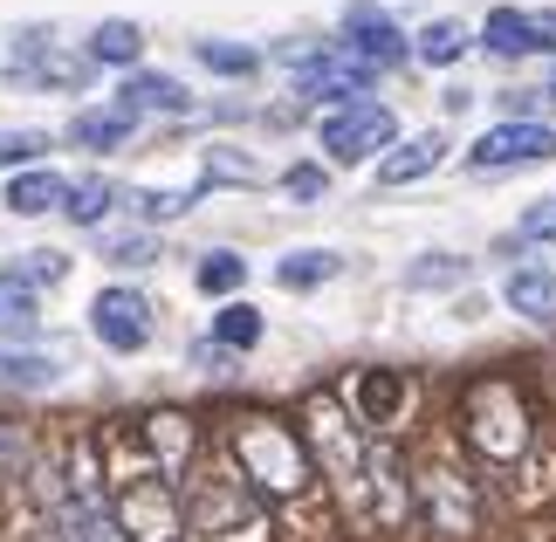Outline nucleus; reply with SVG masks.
Wrapping results in <instances>:
<instances>
[{
	"label": "nucleus",
	"instance_id": "58836bf2",
	"mask_svg": "<svg viewBox=\"0 0 556 542\" xmlns=\"http://www.w3.org/2000/svg\"><path fill=\"white\" fill-rule=\"evenodd\" d=\"M529 234H536V241H556V200L529 213Z\"/></svg>",
	"mask_w": 556,
	"mask_h": 542
},
{
	"label": "nucleus",
	"instance_id": "393cba45",
	"mask_svg": "<svg viewBox=\"0 0 556 542\" xmlns=\"http://www.w3.org/2000/svg\"><path fill=\"white\" fill-rule=\"evenodd\" d=\"M413 55H419V62H433V70H446V62H460V55H467V28H460V21H426L419 41H413Z\"/></svg>",
	"mask_w": 556,
	"mask_h": 542
},
{
	"label": "nucleus",
	"instance_id": "5701e85b",
	"mask_svg": "<svg viewBox=\"0 0 556 542\" xmlns=\"http://www.w3.org/2000/svg\"><path fill=\"white\" fill-rule=\"evenodd\" d=\"M55 378H62L55 357H41V351H0V385H14V392H49Z\"/></svg>",
	"mask_w": 556,
	"mask_h": 542
},
{
	"label": "nucleus",
	"instance_id": "f257e3e1",
	"mask_svg": "<svg viewBox=\"0 0 556 542\" xmlns=\"http://www.w3.org/2000/svg\"><path fill=\"white\" fill-rule=\"evenodd\" d=\"M227 453L233 467L248 474V488L262 494V502H295V494L309 488V440L282 419H268V412H248V419L227 426Z\"/></svg>",
	"mask_w": 556,
	"mask_h": 542
},
{
	"label": "nucleus",
	"instance_id": "f8f14e48",
	"mask_svg": "<svg viewBox=\"0 0 556 542\" xmlns=\"http://www.w3.org/2000/svg\"><path fill=\"white\" fill-rule=\"evenodd\" d=\"M344 49L357 62H371V70H399L405 62V35H399V21L378 8V0H351V14H344Z\"/></svg>",
	"mask_w": 556,
	"mask_h": 542
},
{
	"label": "nucleus",
	"instance_id": "ddd939ff",
	"mask_svg": "<svg viewBox=\"0 0 556 542\" xmlns=\"http://www.w3.org/2000/svg\"><path fill=\"white\" fill-rule=\"evenodd\" d=\"M351 399H357V426L384 432V426H392L399 412H405V399H413V392H405V378H399V371H365V378L351 385Z\"/></svg>",
	"mask_w": 556,
	"mask_h": 542
},
{
	"label": "nucleus",
	"instance_id": "2f4dec72",
	"mask_svg": "<svg viewBox=\"0 0 556 542\" xmlns=\"http://www.w3.org/2000/svg\"><path fill=\"white\" fill-rule=\"evenodd\" d=\"M200 192L206 186H192V192H138V213H144V220H179V213H192V200H200Z\"/></svg>",
	"mask_w": 556,
	"mask_h": 542
},
{
	"label": "nucleus",
	"instance_id": "2eb2a0df",
	"mask_svg": "<svg viewBox=\"0 0 556 542\" xmlns=\"http://www.w3.org/2000/svg\"><path fill=\"white\" fill-rule=\"evenodd\" d=\"M446 159V138L440 131H419V138H405V144H392L378 159V186H413V179H426Z\"/></svg>",
	"mask_w": 556,
	"mask_h": 542
},
{
	"label": "nucleus",
	"instance_id": "6ab92c4d",
	"mask_svg": "<svg viewBox=\"0 0 556 542\" xmlns=\"http://www.w3.org/2000/svg\"><path fill=\"white\" fill-rule=\"evenodd\" d=\"M124 111H186V83L179 76H159V70H131L117 90Z\"/></svg>",
	"mask_w": 556,
	"mask_h": 542
},
{
	"label": "nucleus",
	"instance_id": "c85d7f7f",
	"mask_svg": "<svg viewBox=\"0 0 556 542\" xmlns=\"http://www.w3.org/2000/svg\"><path fill=\"white\" fill-rule=\"evenodd\" d=\"M241 281H248V262H241L233 248H213L206 262H200V289H206V295H233Z\"/></svg>",
	"mask_w": 556,
	"mask_h": 542
},
{
	"label": "nucleus",
	"instance_id": "7c9ffc66",
	"mask_svg": "<svg viewBox=\"0 0 556 542\" xmlns=\"http://www.w3.org/2000/svg\"><path fill=\"white\" fill-rule=\"evenodd\" d=\"M41 151H49V131H0V172L35 165Z\"/></svg>",
	"mask_w": 556,
	"mask_h": 542
},
{
	"label": "nucleus",
	"instance_id": "412c9836",
	"mask_svg": "<svg viewBox=\"0 0 556 542\" xmlns=\"http://www.w3.org/2000/svg\"><path fill=\"white\" fill-rule=\"evenodd\" d=\"M481 41L495 55H529V49H543V35H536V14H522V8H495L488 14V28Z\"/></svg>",
	"mask_w": 556,
	"mask_h": 542
},
{
	"label": "nucleus",
	"instance_id": "1a4fd4ad",
	"mask_svg": "<svg viewBox=\"0 0 556 542\" xmlns=\"http://www.w3.org/2000/svg\"><path fill=\"white\" fill-rule=\"evenodd\" d=\"M543 159H556V131H549V124H536V117H508V124H495V131H481L475 151H467V165H475V172L543 165Z\"/></svg>",
	"mask_w": 556,
	"mask_h": 542
},
{
	"label": "nucleus",
	"instance_id": "9d476101",
	"mask_svg": "<svg viewBox=\"0 0 556 542\" xmlns=\"http://www.w3.org/2000/svg\"><path fill=\"white\" fill-rule=\"evenodd\" d=\"M419 515L433 522V535H475L481 522V502H475V481H460L454 467H419Z\"/></svg>",
	"mask_w": 556,
	"mask_h": 542
},
{
	"label": "nucleus",
	"instance_id": "423d86ee",
	"mask_svg": "<svg viewBox=\"0 0 556 542\" xmlns=\"http://www.w3.org/2000/svg\"><path fill=\"white\" fill-rule=\"evenodd\" d=\"M49 502H55V535L62 542H131L117 522V508H111V488H103V474H97L90 440L70 453V474H62V488H49Z\"/></svg>",
	"mask_w": 556,
	"mask_h": 542
},
{
	"label": "nucleus",
	"instance_id": "e433bc0d",
	"mask_svg": "<svg viewBox=\"0 0 556 542\" xmlns=\"http://www.w3.org/2000/svg\"><path fill=\"white\" fill-rule=\"evenodd\" d=\"M21 461H28V440H21L14 426H0V474H14Z\"/></svg>",
	"mask_w": 556,
	"mask_h": 542
},
{
	"label": "nucleus",
	"instance_id": "4be33fe9",
	"mask_svg": "<svg viewBox=\"0 0 556 542\" xmlns=\"http://www.w3.org/2000/svg\"><path fill=\"white\" fill-rule=\"evenodd\" d=\"M337 268H344V254H330V248H295L275 262V281L282 289H316V281H330Z\"/></svg>",
	"mask_w": 556,
	"mask_h": 542
},
{
	"label": "nucleus",
	"instance_id": "4468645a",
	"mask_svg": "<svg viewBox=\"0 0 556 542\" xmlns=\"http://www.w3.org/2000/svg\"><path fill=\"white\" fill-rule=\"evenodd\" d=\"M508 310H516L522 323H543V330H556V268H516L502 281Z\"/></svg>",
	"mask_w": 556,
	"mask_h": 542
},
{
	"label": "nucleus",
	"instance_id": "a19ab883",
	"mask_svg": "<svg viewBox=\"0 0 556 542\" xmlns=\"http://www.w3.org/2000/svg\"><path fill=\"white\" fill-rule=\"evenodd\" d=\"M543 97H556V76H549V90H543Z\"/></svg>",
	"mask_w": 556,
	"mask_h": 542
},
{
	"label": "nucleus",
	"instance_id": "4c0bfd02",
	"mask_svg": "<svg viewBox=\"0 0 556 542\" xmlns=\"http://www.w3.org/2000/svg\"><path fill=\"white\" fill-rule=\"evenodd\" d=\"M282 186L295 192V200H316V192H324V172H316V165H295V172H289Z\"/></svg>",
	"mask_w": 556,
	"mask_h": 542
},
{
	"label": "nucleus",
	"instance_id": "c9c22d12",
	"mask_svg": "<svg viewBox=\"0 0 556 542\" xmlns=\"http://www.w3.org/2000/svg\"><path fill=\"white\" fill-rule=\"evenodd\" d=\"M103 254H111V262H124V268H144L159 248L144 241V234H124V241H103Z\"/></svg>",
	"mask_w": 556,
	"mask_h": 542
},
{
	"label": "nucleus",
	"instance_id": "b1692460",
	"mask_svg": "<svg viewBox=\"0 0 556 542\" xmlns=\"http://www.w3.org/2000/svg\"><path fill=\"white\" fill-rule=\"evenodd\" d=\"M138 49H144L138 21H97V35H90V62H117V70H131Z\"/></svg>",
	"mask_w": 556,
	"mask_h": 542
},
{
	"label": "nucleus",
	"instance_id": "7ed1b4c3",
	"mask_svg": "<svg viewBox=\"0 0 556 542\" xmlns=\"http://www.w3.org/2000/svg\"><path fill=\"white\" fill-rule=\"evenodd\" d=\"M111 508H117V522L131 542H192L186 494L173 488V474L152 461V446H144V461L111 474Z\"/></svg>",
	"mask_w": 556,
	"mask_h": 542
},
{
	"label": "nucleus",
	"instance_id": "f704fd0d",
	"mask_svg": "<svg viewBox=\"0 0 556 542\" xmlns=\"http://www.w3.org/2000/svg\"><path fill=\"white\" fill-rule=\"evenodd\" d=\"M460 275H467V268L454 262V254H426V262L405 275V281H413V289H440V281H460Z\"/></svg>",
	"mask_w": 556,
	"mask_h": 542
},
{
	"label": "nucleus",
	"instance_id": "39448f33",
	"mask_svg": "<svg viewBox=\"0 0 556 542\" xmlns=\"http://www.w3.org/2000/svg\"><path fill=\"white\" fill-rule=\"evenodd\" d=\"M460 426H467V446H475L488 467H516L529 453V426L536 419H529V405L508 378H475L467 399H460Z\"/></svg>",
	"mask_w": 556,
	"mask_h": 542
},
{
	"label": "nucleus",
	"instance_id": "473e14b6",
	"mask_svg": "<svg viewBox=\"0 0 556 542\" xmlns=\"http://www.w3.org/2000/svg\"><path fill=\"white\" fill-rule=\"evenodd\" d=\"M262 172H254L248 159H233V151H206V179L200 186H254Z\"/></svg>",
	"mask_w": 556,
	"mask_h": 542
},
{
	"label": "nucleus",
	"instance_id": "f3484780",
	"mask_svg": "<svg viewBox=\"0 0 556 542\" xmlns=\"http://www.w3.org/2000/svg\"><path fill=\"white\" fill-rule=\"evenodd\" d=\"M131 131H138V111H124V103H111V111H76V124H70V138L83 151H117V144H131Z\"/></svg>",
	"mask_w": 556,
	"mask_h": 542
},
{
	"label": "nucleus",
	"instance_id": "bb28decb",
	"mask_svg": "<svg viewBox=\"0 0 556 542\" xmlns=\"http://www.w3.org/2000/svg\"><path fill=\"white\" fill-rule=\"evenodd\" d=\"M111 206H117V186H111V179H76V186H70V206H62V213H70L76 227H103V213H111Z\"/></svg>",
	"mask_w": 556,
	"mask_h": 542
},
{
	"label": "nucleus",
	"instance_id": "a878e982",
	"mask_svg": "<svg viewBox=\"0 0 556 542\" xmlns=\"http://www.w3.org/2000/svg\"><path fill=\"white\" fill-rule=\"evenodd\" d=\"M213 343H220V351H254V343H262V310L227 302V310L213 316Z\"/></svg>",
	"mask_w": 556,
	"mask_h": 542
},
{
	"label": "nucleus",
	"instance_id": "aec40b11",
	"mask_svg": "<svg viewBox=\"0 0 556 542\" xmlns=\"http://www.w3.org/2000/svg\"><path fill=\"white\" fill-rule=\"evenodd\" d=\"M41 330V316H35V281H21L14 268H0V337H21L28 343Z\"/></svg>",
	"mask_w": 556,
	"mask_h": 542
},
{
	"label": "nucleus",
	"instance_id": "ea45409f",
	"mask_svg": "<svg viewBox=\"0 0 556 542\" xmlns=\"http://www.w3.org/2000/svg\"><path fill=\"white\" fill-rule=\"evenodd\" d=\"M536 35H543V49L556 55V14H536Z\"/></svg>",
	"mask_w": 556,
	"mask_h": 542
},
{
	"label": "nucleus",
	"instance_id": "9b49d317",
	"mask_svg": "<svg viewBox=\"0 0 556 542\" xmlns=\"http://www.w3.org/2000/svg\"><path fill=\"white\" fill-rule=\"evenodd\" d=\"M90 330H97V343L103 351H144L152 343V302H144L138 289H103L97 302H90Z\"/></svg>",
	"mask_w": 556,
	"mask_h": 542
},
{
	"label": "nucleus",
	"instance_id": "20e7f679",
	"mask_svg": "<svg viewBox=\"0 0 556 542\" xmlns=\"http://www.w3.org/2000/svg\"><path fill=\"white\" fill-rule=\"evenodd\" d=\"M303 426H309V453L324 461L337 494H344L351 508H371V446H365V432H357V419L344 412V399H337V392H309Z\"/></svg>",
	"mask_w": 556,
	"mask_h": 542
},
{
	"label": "nucleus",
	"instance_id": "0eeeda50",
	"mask_svg": "<svg viewBox=\"0 0 556 542\" xmlns=\"http://www.w3.org/2000/svg\"><path fill=\"white\" fill-rule=\"evenodd\" d=\"M295 62V97H316V103H337V111H351V103H365V90L378 83L371 62H357L351 49H282Z\"/></svg>",
	"mask_w": 556,
	"mask_h": 542
},
{
	"label": "nucleus",
	"instance_id": "a211bd4d",
	"mask_svg": "<svg viewBox=\"0 0 556 542\" xmlns=\"http://www.w3.org/2000/svg\"><path fill=\"white\" fill-rule=\"evenodd\" d=\"M192 419H179V412H159V419H144V446H152V461L165 467V474H186V461H192Z\"/></svg>",
	"mask_w": 556,
	"mask_h": 542
},
{
	"label": "nucleus",
	"instance_id": "72a5a7b5",
	"mask_svg": "<svg viewBox=\"0 0 556 542\" xmlns=\"http://www.w3.org/2000/svg\"><path fill=\"white\" fill-rule=\"evenodd\" d=\"M14 275H21V281H35V289H49V281L70 275V262H62L55 248H35V254H21V262H14Z\"/></svg>",
	"mask_w": 556,
	"mask_h": 542
},
{
	"label": "nucleus",
	"instance_id": "f03ea898",
	"mask_svg": "<svg viewBox=\"0 0 556 542\" xmlns=\"http://www.w3.org/2000/svg\"><path fill=\"white\" fill-rule=\"evenodd\" d=\"M186 522H192V535H206V542H262L268 535L262 494H254L248 474L227 467V461L192 467V481H186Z\"/></svg>",
	"mask_w": 556,
	"mask_h": 542
},
{
	"label": "nucleus",
	"instance_id": "dca6fc26",
	"mask_svg": "<svg viewBox=\"0 0 556 542\" xmlns=\"http://www.w3.org/2000/svg\"><path fill=\"white\" fill-rule=\"evenodd\" d=\"M0 206L21 213V220H35V213H62V206H70V179H55V172H14Z\"/></svg>",
	"mask_w": 556,
	"mask_h": 542
},
{
	"label": "nucleus",
	"instance_id": "cd10ccee",
	"mask_svg": "<svg viewBox=\"0 0 556 542\" xmlns=\"http://www.w3.org/2000/svg\"><path fill=\"white\" fill-rule=\"evenodd\" d=\"M90 70H97L90 55H41V62H28V76L49 83V90H83V83H90Z\"/></svg>",
	"mask_w": 556,
	"mask_h": 542
},
{
	"label": "nucleus",
	"instance_id": "6e6552de",
	"mask_svg": "<svg viewBox=\"0 0 556 542\" xmlns=\"http://www.w3.org/2000/svg\"><path fill=\"white\" fill-rule=\"evenodd\" d=\"M316 138H324V151L337 165H357V159H378V151L399 144V117L384 103H351V111H330Z\"/></svg>",
	"mask_w": 556,
	"mask_h": 542
},
{
	"label": "nucleus",
	"instance_id": "c756f323",
	"mask_svg": "<svg viewBox=\"0 0 556 542\" xmlns=\"http://www.w3.org/2000/svg\"><path fill=\"white\" fill-rule=\"evenodd\" d=\"M192 55H200L213 76H254V62H262L254 49H233V41H200Z\"/></svg>",
	"mask_w": 556,
	"mask_h": 542
}]
</instances>
